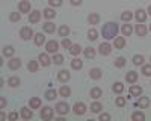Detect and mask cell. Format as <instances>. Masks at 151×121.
Wrapping results in <instances>:
<instances>
[{
  "label": "cell",
  "mask_w": 151,
  "mask_h": 121,
  "mask_svg": "<svg viewBox=\"0 0 151 121\" xmlns=\"http://www.w3.org/2000/svg\"><path fill=\"white\" fill-rule=\"evenodd\" d=\"M125 80H127L129 83H134L137 80V73L136 71H129L127 74H125Z\"/></svg>",
  "instance_id": "obj_16"
},
{
  "label": "cell",
  "mask_w": 151,
  "mask_h": 121,
  "mask_svg": "<svg viewBox=\"0 0 151 121\" xmlns=\"http://www.w3.org/2000/svg\"><path fill=\"white\" fill-rule=\"evenodd\" d=\"M134 18L137 20V23H144L147 20V12L144 9H137L136 14H134Z\"/></svg>",
  "instance_id": "obj_8"
},
{
  "label": "cell",
  "mask_w": 151,
  "mask_h": 121,
  "mask_svg": "<svg viewBox=\"0 0 151 121\" xmlns=\"http://www.w3.org/2000/svg\"><path fill=\"white\" fill-rule=\"evenodd\" d=\"M53 62H55L56 65L64 64V56H62V55H55V56H53Z\"/></svg>",
  "instance_id": "obj_44"
},
{
  "label": "cell",
  "mask_w": 151,
  "mask_h": 121,
  "mask_svg": "<svg viewBox=\"0 0 151 121\" xmlns=\"http://www.w3.org/2000/svg\"><path fill=\"white\" fill-rule=\"evenodd\" d=\"M133 18V14L132 12H129V11H125V12H122L121 14V20H124V21H130Z\"/></svg>",
  "instance_id": "obj_42"
},
{
  "label": "cell",
  "mask_w": 151,
  "mask_h": 121,
  "mask_svg": "<svg viewBox=\"0 0 151 121\" xmlns=\"http://www.w3.org/2000/svg\"><path fill=\"white\" fill-rule=\"evenodd\" d=\"M48 3H50V6L58 8V6H60V5H62V0H48Z\"/></svg>",
  "instance_id": "obj_49"
},
{
  "label": "cell",
  "mask_w": 151,
  "mask_h": 121,
  "mask_svg": "<svg viewBox=\"0 0 151 121\" xmlns=\"http://www.w3.org/2000/svg\"><path fill=\"white\" fill-rule=\"evenodd\" d=\"M8 67H9L11 70H18V68L21 67V60H20L18 58H12L9 62H8Z\"/></svg>",
  "instance_id": "obj_9"
},
{
  "label": "cell",
  "mask_w": 151,
  "mask_h": 121,
  "mask_svg": "<svg viewBox=\"0 0 151 121\" xmlns=\"http://www.w3.org/2000/svg\"><path fill=\"white\" fill-rule=\"evenodd\" d=\"M45 48H47L48 53H56V52L59 50V42L55 41V40H52V41H48V42L45 44Z\"/></svg>",
  "instance_id": "obj_4"
},
{
  "label": "cell",
  "mask_w": 151,
  "mask_h": 121,
  "mask_svg": "<svg viewBox=\"0 0 151 121\" xmlns=\"http://www.w3.org/2000/svg\"><path fill=\"white\" fill-rule=\"evenodd\" d=\"M130 94L133 97H139L142 94V88L141 86H136V85H132V86H130Z\"/></svg>",
  "instance_id": "obj_20"
},
{
  "label": "cell",
  "mask_w": 151,
  "mask_h": 121,
  "mask_svg": "<svg viewBox=\"0 0 151 121\" xmlns=\"http://www.w3.org/2000/svg\"><path fill=\"white\" fill-rule=\"evenodd\" d=\"M124 91V85L121 82H116L115 85H113V92H116V94H121Z\"/></svg>",
  "instance_id": "obj_37"
},
{
  "label": "cell",
  "mask_w": 151,
  "mask_h": 121,
  "mask_svg": "<svg viewBox=\"0 0 151 121\" xmlns=\"http://www.w3.org/2000/svg\"><path fill=\"white\" fill-rule=\"evenodd\" d=\"M56 112H58L59 115H67V114L70 112L68 103H67V102H59V103L56 104Z\"/></svg>",
  "instance_id": "obj_2"
},
{
  "label": "cell",
  "mask_w": 151,
  "mask_h": 121,
  "mask_svg": "<svg viewBox=\"0 0 151 121\" xmlns=\"http://www.w3.org/2000/svg\"><path fill=\"white\" fill-rule=\"evenodd\" d=\"M29 103H30V107L32 109H40L41 107V100L38 99V97H32Z\"/></svg>",
  "instance_id": "obj_21"
},
{
  "label": "cell",
  "mask_w": 151,
  "mask_h": 121,
  "mask_svg": "<svg viewBox=\"0 0 151 121\" xmlns=\"http://www.w3.org/2000/svg\"><path fill=\"white\" fill-rule=\"evenodd\" d=\"M38 60L41 62L42 67H48V65H50V58H48L45 53H41L40 56H38Z\"/></svg>",
  "instance_id": "obj_17"
},
{
  "label": "cell",
  "mask_w": 151,
  "mask_h": 121,
  "mask_svg": "<svg viewBox=\"0 0 151 121\" xmlns=\"http://www.w3.org/2000/svg\"><path fill=\"white\" fill-rule=\"evenodd\" d=\"M85 56H86L88 59H94V58H95V48H92V47L85 48Z\"/></svg>",
  "instance_id": "obj_26"
},
{
  "label": "cell",
  "mask_w": 151,
  "mask_h": 121,
  "mask_svg": "<svg viewBox=\"0 0 151 121\" xmlns=\"http://www.w3.org/2000/svg\"><path fill=\"white\" fill-rule=\"evenodd\" d=\"M14 47H11V45H6V47H3V56H6V58H11L12 55H14Z\"/></svg>",
  "instance_id": "obj_28"
},
{
  "label": "cell",
  "mask_w": 151,
  "mask_h": 121,
  "mask_svg": "<svg viewBox=\"0 0 151 121\" xmlns=\"http://www.w3.org/2000/svg\"><path fill=\"white\" fill-rule=\"evenodd\" d=\"M80 52H82V47H80L79 44H73V45H71V48H70V53H71V55H74V56H77Z\"/></svg>",
  "instance_id": "obj_29"
},
{
  "label": "cell",
  "mask_w": 151,
  "mask_h": 121,
  "mask_svg": "<svg viewBox=\"0 0 151 121\" xmlns=\"http://www.w3.org/2000/svg\"><path fill=\"white\" fill-rule=\"evenodd\" d=\"M56 95H58V92H56L55 89H48V91L45 92V99H47L48 102H52V100L56 99Z\"/></svg>",
  "instance_id": "obj_30"
},
{
  "label": "cell",
  "mask_w": 151,
  "mask_h": 121,
  "mask_svg": "<svg viewBox=\"0 0 151 121\" xmlns=\"http://www.w3.org/2000/svg\"><path fill=\"white\" fill-rule=\"evenodd\" d=\"M73 111H74V114L76 115H83L85 112H86V106H85V103H76L74 104V107H73Z\"/></svg>",
  "instance_id": "obj_6"
},
{
  "label": "cell",
  "mask_w": 151,
  "mask_h": 121,
  "mask_svg": "<svg viewBox=\"0 0 151 121\" xmlns=\"http://www.w3.org/2000/svg\"><path fill=\"white\" fill-rule=\"evenodd\" d=\"M136 33H137V36H145L147 27L144 26L142 23H137V24H136Z\"/></svg>",
  "instance_id": "obj_18"
},
{
  "label": "cell",
  "mask_w": 151,
  "mask_h": 121,
  "mask_svg": "<svg viewBox=\"0 0 151 121\" xmlns=\"http://www.w3.org/2000/svg\"><path fill=\"white\" fill-rule=\"evenodd\" d=\"M41 118L45 120V121L52 120V118H53V109H52V107H48V106L42 107V109H41Z\"/></svg>",
  "instance_id": "obj_3"
},
{
  "label": "cell",
  "mask_w": 151,
  "mask_h": 121,
  "mask_svg": "<svg viewBox=\"0 0 151 121\" xmlns=\"http://www.w3.org/2000/svg\"><path fill=\"white\" fill-rule=\"evenodd\" d=\"M98 33H97V30L95 29H89V32H88V38H89L91 41H95L98 36H97Z\"/></svg>",
  "instance_id": "obj_43"
},
{
  "label": "cell",
  "mask_w": 151,
  "mask_h": 121,
  "mask_svg": "<svg viewBox=\"0 0 151 121\" xmlns=\"http://www.w3.org/2000/svg\"><path fill=\"white\" fill-rule=\"evenodd\" d=\"M116 33H118V24L113 23V21L106 23L103 26V29H101V35L106 40H113L116 36Z\"/></svg>",
  "instance_id": "obj_1"
},
{
  "label": "cell",
  "mask_w": 151,
  "mask_h": 121,
  "mask_svg": "<svg viewBox=\"0 0 151 121\" xmlns=\"http://www.w3.org/2000/svg\"><path fill=\"white\" fill-rule=\"evenodd\" d=\"M125 103H127V99H125V97H116V106L122 107V106H125Z\"/></svg>",
  "instance_id": "obj_46"
},
{
  "label": "cell",
  "mask_w": 151,
  "mask_h": 121,
  "mask_svg": "<svg viewBox=\"0 0 151 121\" xmlns=\"http://www.w3.org/2000/svg\"><path fill=\"white\" fill-rule=\"evenodd\" d=\"M33 38H35V44H36V45H42V44L45 42V36H44L42 33H36Z\"/></svg>",
  "instance_id": "obj_23"
},
{
  "label": "cell",
  "mask_w": 151,
  "mask_h": 121,
  "mask_svg": "<svg viewBox=\"0 0 151 121\" xmlns=\"http://www.w3.org/2000/svg\"><path fill=\"white\" fill-rule=\"evenodd\" d=\"M142 73H144L145 76H151V64L144 65V67H142Z\"/></svg>",
  "instance_id": "obj_47"
},
{
  "label": "cell",
  "mask_w": 151,
  "mask_h": 121,
  "mask_svg": "<svg viewBox=\"0 0 151 121\" xmlns=\"http://www.w3.org/2000/svg\"><path fill=\"white\" fill-rule=\"evenodd\" d=\"M133 64L134 65H142L144 64V56H141V55L133 56Z\"/></svg>",
  "instance_id": "obj_41"
},
{
  "label": "cell",
  "mask_w": 151,
  "mask_h": 121,
  "mask_svg": "<svg viewBox=\"0 0 151 121\" xmlns=\"http://www.w3.org/2000/svg\"><path fill=\"white\" fill-rule=\"evenodd\" d=\"M6 106V99H5V97H0V107H5Z\"/></svg>",
  "instance_id": "obj_51"
},
{
  "label": "cell",
  "mask_w": 151,
  "mask_h": 121,
  "mask_svg": "<svg viewBox=\"0 0 151 121\" xmlns=\"http://www.w3.org/2000/svg\"><path fill=\"white\" fill-rule=\"evenodd\" d=\"M98 52L101 53L103 56H107V55L112 52V45H110V44H107V42L100 44V47H98Z\"/></svg>",
  "instance_id": "obj_7"
},
{
  "label": "cell",
  "mask_w": 151,
  "mask_h": 121,
  "mask_svg": "<svg viewBox=\"0 0 151 121\" xmlns=\"http://www.w3.org/2000/svg\"><path fill=\"white\" fill-rule=\"evenodd\" d=\"M27 68H29V71L35 73V71L38 70V62H36V60H29V64H27Z\"/></svg>",
  "instance_id": "obj_40"
},
{
  "label": "cell",
  "mask_w": 151,
  "mask_h": 121,
  "mask_svg": "<svg viewBox=\"0 0 151 121\" xmlns=\"http://www.w3.org/2000/svg\"><path fill=\"white\" fill-rule=\"evenodd\" d=\"M42 29H44L47 33H53V32H55V29H56V26H55V24H53L52 21H47V23L44 24V26H42Z\"/></svg>",
  "instance_id": "obj_22"
},
{
  "label": "cell",
  "mask_w": 151,
  "mask_h": 121,
  "mask_svg": "<svg viewBox=\"0 0 151 121\" xmlns=\"http://www.w3.org/2000/svg\"><path fill=\"white\" fill-rule=\"evenodd\" d=\"M21 118L23 120H30L32 117H33V112H32V107L29 109V107H21Z\"/></svg>",
  "instance_id": "obj_11"
},
{
  "label": "cell",
  "mask_w": 151,
  "mask_h": 121,
  "mask_svg": "<svg viewBox=\"0 0 151 121\" xmlns=\"http://www.w3.org/2000/svg\"><path fill=\"white\" fill-rule=\"evenodd\" d=\"M59 94H60L62 97H70V95H71V89H70L68 86H65V85H64V86H60Z\"/></svg>",
  "instance_id": "obj_33"
},
{
  "label": "cell",
  "mask_w": 151,
  "mask_h": 121,
  "mask_svg": "<svg viewBox=\"0 0 151 121\" xmlns=\"http://www.w3.org/2000/svg\"><path fill=\"white\" fill-rule=\"evenodd\" d=\"M101 109H103V106H101V103H98V102H95V103L91 104V111L95 112V114H98L100 111H101Z\"/></svg>",
  "instance_id": "obj_38"
},
{
  "label": "cell",
  "mask_w": 151,
  "mask_h": 121,
  "mask_svg": "<svg viewBox=\"0 0 151 121\" xmlns=\"http://www.w3.org/2000/svg\"><path fill=\"white\" fill-rule=\"evenodd\" d=\"M18 118V114L17 112H11L9 114V120H17Z\"/></svg>",
  "instance_id": "obj_52"
},
{
  "label": "cell",
  "mask_w": 151,
  "mask_h": 121,
  "mask_svg": "<svg viewBox=\"0 0 151 121\" xmlns=\"http://www.w3.org/2000/svg\"><path fill=\"white\" fill-rule=\"evenodd\" d=\"M8 85H9V86H12V88H15V86H18V85H20V79L15 77V76H12V77H9Z\"/></svg>",
  "instance_id": "obj_31"
},
{
  "label": "cell",
  "mask_w": 151,
  "mask_h": 121,
  "mask_svg": "<svg viewBox=\"0 0 151 121\" xmlns=\"http://www.w3.org/2000/svg\"><path fill=\"white\" fill-rule=\"evenodd\" d=\"M113 45H115V48H122L125 45V40L122 38V36H118V38H115V42H113Z\"/></svg>",
  "instance_id": "obj_27"
},
{
  "label": "cell",
  "mask_w": 151,
  "mask_h": 121,
  "mask_svg": "<svg viewBox=\"0 0 151 121\" xmlns=\"http://www.w3.org/2000/svg\"><path fill=\"white\" fill-rule=\"evenodd\" d=\"M88 21H89V24H98L100 15H98V14H91L89 17H88Z\"/></svg>",
  "instance_id": "obj_36"
},
{
  "label": "cell",
  "mask_w": 151,
  "mask_h": 121,
  "mask_svg": "<svg viewBox=\"0 0 151 121\" xmlns=\"http://www.w3.org/2000/svg\"><path fill=\"white\" fill-rule=\"evenodd\" d=\"M148 14H151V5L148 6Z\"/></svg>",
  "instance_id": "obj_54"
},
{
  "label": "cell",
  "mask_w": 151,
  "mask_h": 121,
  "mask_svg": "<svg viewBox=\"0 0 151 121\" xmlns=\"http://www.w3.org/2000/svg\"><path fill=\"white\" fill-rule=\"evenodd\" d=\"M20 36H21V38L23 40H30L32 38V36H35L33 35V30L30 29V27H21V30H20Z\"/></svg>",
  "instance_id": "obj_5"
},
{
  "label": "cell",
  "mask_w": 151,
  "mask_h": 121,
  "mask_svg": "<svg viewBox=\"0 0 151 121\" xmlns=\"http://www.w3.org/2000/svg\"><path fill=\"white\" fill-rule=\"evenodd\" d=\"M101 95H103V91L100 89L98 86H95V88L91 89V97H92V99H100Z\"/></svg>",
  "instance_id": "obj_25"
},
{
  "label": "cell",
  "mask_w": 151,
  "mask_h": 121,
  "mask_svg": "<svg viewBox=\"0 0 151 121\" xmlns=\"http://www.w3.org/2000/svg\"><path fill=\"white\" fill-rule=\"evenodd\" d=\"M20 12H30V2L29 0H21L20 5H18Z\"/></svg>",
  "instance_id": "obj_12"
},
{
  "label": "cell",
  "mask_w": 151,
  "mask_h": 121,
  "mask_svg": "<svg viewBox=\"0 0 151 121\" xmlns=\"http://www.w3.org/2000/svg\"><path fill=\"white\" fill-rule=\"evenodd\" d=\"M100 120H101V121H109V120H110V115L104 112V114H101V115H100Z\"/></svg>",
  "instance_id": "obj_50"
},
{
  "label": "cell",
  "mask_w": 151,
  "mask_h": 121,
  "mask_svg": "<svg viewBox=\"0 0 151 121\" xmlns=\"http://www.w3.org/2000/svg\"><path fill=\"white\" fill-rule=\"evenodd\" d=\"M71 41L68 40V38H64V40H62V47H64V48H71Z\"/></svg>",
  "instance_id": "obj_48"
},
{
  "label": "cell",
  "mask_w": 151,
  "mask_h": 121,
  "mask_svg": "<svg viewBox=\"0 0 151 121\" xmlns=\"http://www.w3.org/2000/svg\"><path fill=\"white\" fill-rule=\"evenodd\" d=\"M150 30H151V26H150Z\"/></svg>",
  "instance_id": "obj_55"
},
{
  "label": "cell",
  "mask_w": 151,
  "mask_h": 121,
  "mask_svg": "<svg viewBox=\"0 0 151 121\" xmlns=\"http://www.w3.org/2000/svg\"><path fill=\"white\" fill-rule=\"evenodd\" d=\"M42 15L50 20V18H55V17H56V12H55V9H52V8H47V9L42 11Z\"/></svg>",
  "instance_id": "obj_19"
},
{
  "label": "cell",
  "mask_w": 151,
  "mask_h": 121,
  "mask_svg": "<svg viewBox=\"0 0 151 121\" xmlns=\"http://www.w3.org/2000/svg\"><path fill=\"white\" fill-rule=\"evenodd\" d=\"M71 3H73V5H80L82 0H71Z\"/></svg>",
  "instance_id": "obj_53"
},
{
  "label": "cell",
  "mask_w": 151,
  "mask_h": 121,
  "mask_svg": "<svg viewBox=\"0 0 151 121\" xmlns=\"http://www.w3.org/2000/svg\"><path fill=\"white\" fill-rule=\"evenodd\" d=\"M89 76H91V79H95V80H98L100 77L103 76V71L100 70V68H92V70L89 71Z\"/></svg>",
  "instance_id": "obj_15"
},
{
  "label": "cell",
  "mask_w": 151,
  "mask_h": 121,
  "mask_svg": "<svg viewBox=\"0 0 151 121\" xmlns=\"http://www.w3.org/2000/svg\"><path fill=\"white\" fill-rule=\"evenodd\" d=\"M59 35L64 36V38H67V36L70 35V27L68 26H60L59 27Z\"/></svg>",
  "instance_id": "obj_35"
},
{
  "label": "cell",
  "mask_w": 151,
  "mask_h": 121,
  "mask_svg": "<svg viewBox=\"0 0 151 121\" xmlns=\"http://www.w3.org/2000/svg\"><path fill=\"white\" fill-rule=\"evenodd\" d=\"M9 20H11L12 23H15V21H20V20H21V15L18 14V12H12V14L9 15Z\"/></svg>",
  "instance_id": "obj_45"
},
{
  "label": "cell",
  "mask_w": 151,
  "mask_h": 121,
  "mask_svg": "<svg viewBox=\"0 0 151 121\" xmlns=\"http://www.w3.org/2000/svg\"><path fill=\"white\" fill-rule=\"evenodd\" d=\"M41 20V12L40 11H32L30 15H29V21L30 23H38Z\"/></svg>",
  "instance_id": "obj_13"
},
{
  "label": "cell",
  "mask_w": 151,
  "mask_h": 121,
  "mask_svg": "<svg viewBox=\"0 0 151 121\" xmlns=\"http://www.w3.org/2000/svg\"><path fill=\"white\" fill-rule=\"evenodd\" d=\"M136 106L137 107H142V109L144 107H148L150 106V99H148V97H141V99L136 102Z\"/></svg>",
  "instance_id": "obj_14"
},
{
  "label": "cell",
  "mask_w": 151,
  "mask_h": 121,
  "mask_svg": "<svg viewBox=\"0 0 151 121\" xmlns=\"http://www.w3.org/2000/svg\"><path fill=\"white\" fill-rule=\"evenodd\" d=\"M121 30H122V33H124L125 36H130L132 32H133V27L130 26V24H124V26L121 27Z\"/></svg>",
  "instance_id": "obj_34"
},
{
  "label": "cell",
  "mask_w": 151,
  "mask_h": 121,
  "mask_svg": "<svg viewBox=\"0 0 151 121\" xmlns=\"http://www.w3.org/2000/svg\"><path fill=\"white\" fill-rule=\"evenodd\" d=\"M58 79H59L60 82H68V80L71 79V74H70L67 70H60V71L58 73Z\"/></svg>",
  "instance_id": "obj_10"
},
{
  "label": "cell",
  "mask_w": 151,
  "mask_h": 121,
  "mask_svg": "<svg viewBox=\"0 0 151 121\" xmlns=\"http://www.w3.org/2000/svg\"><path fill=\"white\" fill-rule=\"evenodd\" d=\"M125 62H127V60H125V58H124V56H119V58L115 59V67H116V68H122V67L125 65Z\"/></svg>",
  "instance_id": "obj_32"
},
{
  "label": "cell",
  "mask_w": 151,
  "mask_h": 121,
  "mask_svg": "<svg viewBox=\"0 0 151 121\" xmlns=\"http://www.w3.org/2000/svg\"><path fill=\"white\" fill-rule=\"evenodd\" d=\"M132 120H133V121H144V120H145V115H144L142 112H134V114L132 115Z\"/></svg>",
  "instance_id": "obj_39"
},
{
  "label": "cell",
  "mask_w": 151,
  "mask_h": 121,
  "mask_svg": "<svg viewBox=\"0 0 151 121\" xmlns=\"http://www.w3.org/2000/svg\"><path fill=\"white\" fill-rule=\"evenodd\" d=\"M71 67L74 68V70H82V67H83V62L79 59V58H76V59H73L71 60Z\"/></svg>",
  "instance_id": "obj_24"
}]
</instances>
